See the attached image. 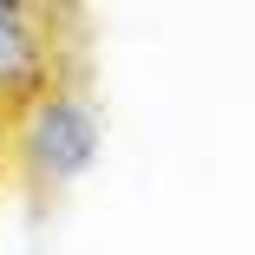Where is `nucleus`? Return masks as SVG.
<instances>
[{
	"instance_id": "f257e3e1",
	"label": "nucleus",
	"mask_w": 255,
	"mask_h": 255,
	"mask_svg": "<svg viewBox=\"0 0 255 255\" xmlns=\"http://www.w3.org/2000/svg\"><path fill=\"white\" fill-rule=\"evenodd\" d=\"M92 157H98V118H92V105H79V98H46V105L26 118V164H33V177L66 183Z\"/></svg>"
},
{
	"instance_id": "f03ea898",
	"label": "nucleus",
	"mask_w": 255,
	"mask_h": 255,
	"mask_svg": "<svg viewBox=\"0 0 255 255\" xmlns=\"http://www.w3.org/2000/svg\"><path fill=\"white\" fill-rule=\"evenodd\" d=\"M39 79V33L20 7H0V92H26Z\"/></svg>"
}]
</instances>
